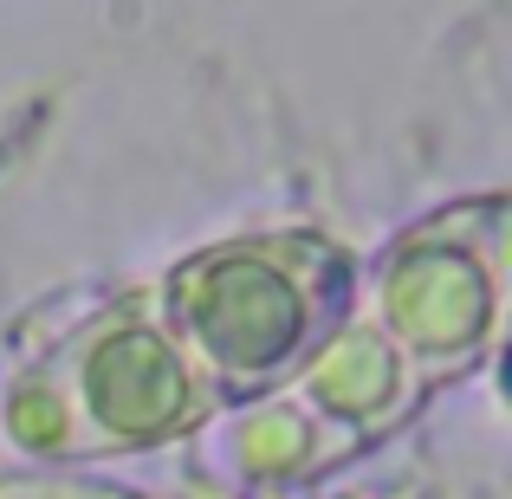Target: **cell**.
<instances>
[{
	"instance_id": "obj_1",
	"label": "cell",
	"mask_w": 512,
	"mask_h": 499,
	"mask_svg": "<svg viewBox=\"0 0 512 499\" xmlns=\"http://www.w3.org/2000/svg\"><path fill=\"white\" fill-rule=\"evenodd\" d=\"M150 299L214 415H234L279 396L357 318V260L312 227H273L175 260Z\"/></svg>"
},
{
	"instance_id": "obj_2",
	"label": "cell",
	"mask_w": 512,
	"mask_h": 499,
	"mask_svg": "<svg viewBox=\"0 0 512 499\" xmlns=\"http://www.w3.org/2000/svg\"><path fill=\"white\" fill-rule=\"evenodd\" d=\"M214 415L208 389L156 318L150 286L72 325L7 389V435L33 461L137 454L195 435Z\"/></svg>"
},
{
	"instance_id": "obj_3",
	"label": "cell",
	"mask_w": 512,
	"mask_h": 499,
	"mask_svg": "<svg viewBox=\"0 0 512 499\" xmlns=\"http://www.w3.org/2000/svg\"><path fill=\"white\" fill-rule=\"evenodd\" d=\"M506 279V201H448L357 266V318L422 376L454 383L487 357Z\"/></svg>"
}]
</instances>
